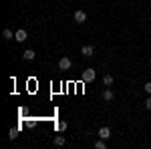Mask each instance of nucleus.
I'll list each match as a JSON object with an SVG mask.
<instances>
[{
  "label": "nucleus",
  "mask_w": 151,
  "mask_h": 149,
  "mask_svg": "<svg viewBox=\"0 0 151 149\" xmlns=\"http://www.w3.org/2000/svg\"><path fill=\"white\" fill-rule=\"evenodd\" d=\"M8 137H10V139H16V137H18V127H10V131H8Z\"/></svg>",
  "instance_id": "nucleus-12"
},
{
  "label": "nucleus",
  "mask_w": 151,
  "mask_h": 149,
  "mask_svg": "<svg viewBox=\"0 0 151 149\" xmlns=\"http://www.w3.org/2000/svg\"><path fill=\"white\" fill-rule=\"evenodd\" d=\"M81 53H83V57H87V58H89V57H93L95 46H93V45H85V46H83V50H81Z\"/></svg>",
  "instance_id": "nucleus-6"
},
{
  "label": "nucleus",
  "mask_w": 151,
  "mask_h": 149,
  "mask_svg": "<svg viewBox=\"0 0 151 149\" xmlns=\"http://www.w3.org/2000/svg\"><path fill=\"white\" fill-rule=\"evenodd\" d=\"M73 18H75V22H77V24L87 22V12H85V10H75V14H73Z\"/></svg>",
  "instance_id": "nucleus-2"
},
{
  "label": "nucleus",
  "mask_w": 151,
  "mask_h": 149,
  "mask_svg": "<svg viewBox=\"0 0 151 149\" xmlns=\"http://www.w3.org/2000/svg\"><path fill=\"white\" fill-rule=\"evenodd\" d=\"M95 77H97V73L93 69H85L83 71V83H93Z\"/></svg>",
  "instance_id": "nucleus-1"
},
{
  "label": "nucleus",
  "mask_w": 151,
  "mask_h": 149,
  "mask_svg": "<svg viewBox=\"0 0 151 149\" xmlns=\"http://www.w3.org/2000/svg\"><path fill=\"white\" fill-rule=\"evenodd\" d=\"M95 149H107V141H105V139H101V137H99V141L95 143Z\"/></svg>",
  "instance_id": "nucleus-11"
},
{
  "label": "nucleus",
  "mask_w": 151,
  "mask_h": 149,
  "mask_svg": "<svg viewBox=\"0 0 151 149\" xmlns=\"http://www.w3.org/2000/svg\"><path fill=\"white\" fill-rule=\"evenodd\" d=\"M103 85H105V87H111V85H113V75L107 73V75L103 77Z\"/></svg>",
  "instance_id": "nucleus-10"
},
{
  "label": "nucleus",
  "mask_w": 151,
  "mask_h": 149,
  "mask_svg": "<svg viewBox=\"0 0 151 149\" xmlns=\"http://www.w3.org/2000/svg\"><path fill=\"white\" fill-rule=\"evenodd\" d=\"M67 127H69V125H67V121H58V123H57V129L60 131V133L67 131Z\"/></svg>",
  "instance_id": "nucleus-13"
},
{
  "label": "nucleus",
  "mask_w": 151,
  "mask_h": 149,
  "mask_svg": "<svg viewBox=\"0 0 151 149\" xmlns=\"http://www.w3.org/2000/svg\"><path fill=\"white\" fill-rule=\"evenodd\" d=\"M99 137L107 141V139L111 137V129H109V127H101V129H99Z\"/></svg>",
  "instance_id": "nucleus-7"
},
{
  "label": "nucleus",
  "mask_w": 151,
  "mask_h": 149,
  "mask_svg": "<svg viewBox=\"0 0 151 149\" xmlns=\"http://www.w3.org/2000/svg\"><path fill=\"white\" fill-rule=\"evenodd\" d=\"M145 107H147V109H151V97H147V99H145Z\"/></svg>",
  "instance_id": "nucleus-16"
},
{
  "label": "nucleus",
  "mask_w": 151,
  "mask_h": 149,
  "mask_svg": "<svg viewBox=\"0 0 151 149\" xmlns=\"http://www.w3.org/2000/svg\"><path fill=\"white\" fill-rule=\"evenodd\" d=\"M35 57H36V55H35V50H32V48H26V50L22 53V58H24V60H32Z\"/></svg>",
  "instance_id": "nucleus-8"
},
{
  "label": "nucleus",
  "mask_w": 151,
  "mask_h": 149,
  "mask_svg": "<svg viewBox=\"0 0 151 149\" xmlns=\"http://www.w3.org/2000/svg\"><path fill=\"white\" fill-rule=\"evenodd\" d=\"M145 91L151 95V81H147V83H145Z\"/></svg>",
  "instance_id": "nucleus-15"
},
{
  "label": "nucleus",
  "mask_w": 151,
  "mask_h": 149,
  "mask_svg": "<svg viewBox=\"0 0 151 149\" xmlns=\"http://www.w3.org/2000/svg\"><path fill=\"white\" fill-rule=\"evenodd\" d=\"M101 97H103V99H105V101H107V103H111V101L115 99V93L111 91V89H105V91L101 93Z\"/></svg>",
  "instance_id": "nucleus-5"
},
{
  "label": "nucleus",
  "mask_w": 151,
  "mask_h": 149,
  "mask_svg": "<svg viewBox=\"0 0 151 149\" xmlns=\"http://www.w3.org/2000/svg\"><path fill=\"white\" fill-rule=\"evenodd\" d=\"M52 143H55L57 147H63V145H65L67 141H65V137H63V135H57V137L52 139Z\"/></svg>",
  "instance_id": "nucleus-9"
},
{
  "label": "nucleus",
  "mask_w": 151,
  "mask_h": 149,
  "mask_svg": "<svg viewBox=\"0 0 151 149\" xmlns=\"http://www.w3.org/2000/svg\"><path fill=\"white\" fill-rule=\"evenodd\" d=\"M70 67H73V63H70L69 57H63L60 60H58V69H60V71H69Z\"/></svg>",
  "instance_id": "nucleus-3"
},
{
  "label": "nucleus",
  "mask_w": 151,
  "mask_h": 149,
  "mask_svg": "<svg viewBox=\"0 0 151 149\" xmlns=\"http://www.w3.org/2000/svg\"><path fill=\"white\" fill-rule=\"evenodd\" d=\"M26 36H28V32H26L24 28H20V30H16V32H14V40H16V42H24V40H26Z\"/></svg>",
  "instance_id": "nucleus-4"
},
{
  "label": "nucleus",
  "mask_w": 151,
  "mask_h": 149,
  "mask_svg": "<svg viewBox=\"0 0 151 149\" xmlns=\"http://www.w3.org/2000/svg\"><path fill=\"white\" fill-rule=\"evenodd\" d=\"M2 36H4L6 40H12V30H10V28H4V32H2Z\"/></svg>",
  "instance_id": "nucleus-14"
}]
</instances>
